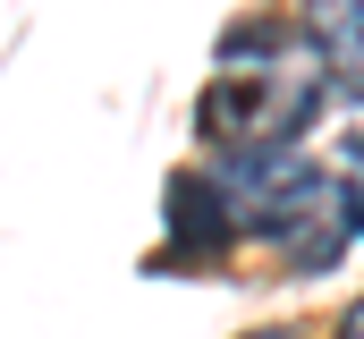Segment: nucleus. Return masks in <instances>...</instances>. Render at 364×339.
<instances>
[{"mask_svg":"<svg viewBox=\"0 0 364 339\" xmlns=\"http://www.w3.org/2000/svg\"><path fill=\"white\" fill-rule=\"evenodd\" d=\"M322 110V60L305 51V34L246 17L220 43V85L203 102V136L237 145H296V127Z\"/></svg>","mask_w":364,"mask_h":339,"instance_id":"nucleus-1","label":"nucleus"},{"mask_svg":"<svg viewBox=\"0 0 364 339\" xmlns=\"http://www.w3.org/2000/svg\"><path fill=\"white\" fill-rule=\"evenodd\" d=\"M305 51L331 77L364 85V0H305Z\"/></svg>","mask_w":364,"mask_h":339,"instance_id":"nucleus-2","label":"nucleus"},{"mask_svg":"<svg viewBox=\"0 0 364 339\" xmlns=\"http://www.w3.org/2000/svg\"><path fill=\"white\" fill-rule=\"evenodd\" d=\"M229 229H237V221H229V204H220L212 178H195V170L170 178V238H178V246L212 254V246H229Z\"/></svg>","mask_w":364,"mask_h":339,"instance_id":"nucleus-3","label":"nucleus"},{"mask_svg":"<svg viewBox=\"0 0 364 339\" xmlns=\"http://www.w3.org/2000/svg\"><path fill=\"white\" fill-rule=\"evenodd\" d=\"M331 204H339V229H348V238H364V127H348V145H339Z\"/></svg>","mask_w":364,"mask_h":339,"instance_id":"nucleus-4","label":"nucleus"},{"mask_svg":"<svg viewBox=\"0 0 364 339\" xmlns=\"http://www.w3.org/2000/svg\"><path fill=\"white\" fill-rule=\"evenodd\" d=\"M339 339H364V297H356V314H348V331H339Z\"/></svg>","mask_w":364,"mask_h":339,"instance_id":"nucleus-5","label":"nucleus"},{"mask_svg":"<svg viewBox=\"0 0 364 339\" xmlns=\"http://www.w3.org/2000/svg\"><path fill=\"white\" fill-rule=\"evenodd\" d=\"M246 339H296V331H246Z\"/></svg>","mask_w":364,"mask_h":339,"instance_id":"nucleus-6","label":"nucleus"}]
</instances>
